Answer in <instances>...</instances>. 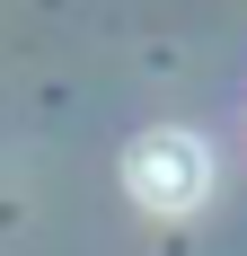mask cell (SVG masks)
Here are the masks:
<instances>
[{
    "instance_id": "cell-1",
    "label": "cell",
    "mask_w": 247,
    "mask_h": 256,
    "mask_svg": "<svg viewBox=\"0 0 247 256\" xmlns=\"http://www.w3.org/2000/svg\"><path fill=\"white\" fill-rule=\"evenodd\" d=\"M124 194L142 212H194L203 194H212V150H203V132H176V124H159V132H142L132 150H124Z\"/></svg>"
}]
</instances>
